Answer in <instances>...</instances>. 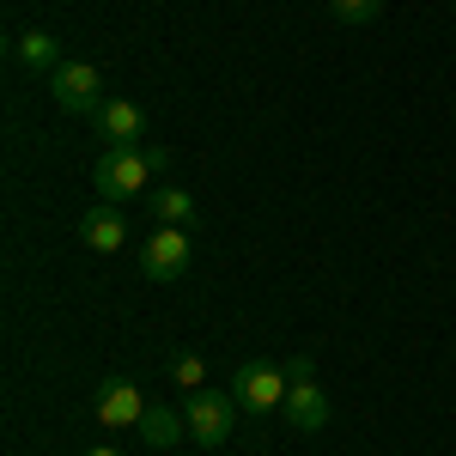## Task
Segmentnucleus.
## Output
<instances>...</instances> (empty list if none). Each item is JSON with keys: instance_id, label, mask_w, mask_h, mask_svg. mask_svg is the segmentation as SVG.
<instances>
[{"instance_id": "f8f14e48", "label": "nucleus", "mask_w": 456, "mask_h": 456, "mask_svg": "<svg viewBox=\"0 0 456 456\" xmlns=\"http://www.w3.org/2000/svg\"><path fill=\"white\" fill-rule=\"evenodd\" d=\"M134 432H141V444H152V451H171L176 438H189V420L176 408H146V420Z\"/></svg>"}, {"instance_id": "6e6552de", "label": "nucleus", "mask_w": 456, "mask_h": 456, "mask_svg": "<svg viewBox=\"0 0 456 456\" xmlns=\"http://www.w3.org/2000/svg\"><path fill=\"white\" fill-rule=\"evenodd\" d=\"M12 61H19L25 73H37V79H55V68H61L68 55H61V37H55V31L31 25V31L12 37Z\"/></svg>"}, {"instance_id": "2eb2a0df", "label": "nucleus", "mask_w": 456, "mask_h": 456, "mask_svg": "<svg viewBox=\"0 0 456 456\" xmlns=\"http://www.w3.org/2000/svg\"><path fill=\"white\" fill-rule=\"evenodd\" d=\"M86 456H122V451H116V444H92Z\"/></svg>"}, {"instance_id": "423d86ee", "label": "nucleus", "mask_w": 456, "mask_h": 456, "mask_svg": "<svg viewBox=\"0 0 456 456\" xmlns=\"http://www.w3.org/2000/svg\"><path fill=\"white\" fill-rule=\"evenodd\" d=\"M286 378H292V389H286V408H281V420L292 426V432H322L329 426V395L316 389V378H311V359H292L286 365Z\"/></svg>"}, {"instance_id": "9d476101", "label": "nucleus", "mask_w": 456, "mask_h": 456, "mask_svg": "<svg viewBox=\"0 0 456 456\" xmlns=\"http://www.w3.org/2000/svg\"><path fill=\"white\" fill-rule=\"evenodd\" d=\"M79 238H86V249H98V256H116V249L128 244V219H122V208H92L86 219H79Z\"/></svg>"}, {"instance_id": "f03ea898", "label": "nucleus", "mask_w": 456, "mask_h": 456, "mask_svg": "<svg viewBox=\"0 0 456 456\" xmlns=\"http://www.w3.org/2000/svg\"><path fill=\"white\" fill-rule=\"evenodd\" d=\"M244 408H238V395L232 389H195L189 395V408H183V420H189V438L201 444V451H219L225 438H232V420H238Z\"/></svg>"}, {"instance_id": "ddd939ff", "label": "nucleus", "mask_w": 456, "mask_h": 456, "mask_svg": "<svg viewBox=\"0 0 456 456\" xmlns=\"http://www.w3.org/2000/svg\"><path fill=\"white\" fill-rule=\"evenodd\" d=\"M171 384L176 389H189V395H195V389H208V359H201V353H171Z\"/></svg>"}, {"instance_id": "39448f33", "label": "nucleus", "mask_w": 456, "mask_h": 456, "mask_svg": "<svg viewBox=\"0 0 456 456\" xmlns=\"http://www.w3.org/2000/svg\"><path fill=\"white\" fill-rule=\"evenodd\" d=\"M189 262H195L189 225H152V238L141 244V274L146 281H183Z\"/></svg>"}, {"instance_id": "1a4fd4ad", "label": "nucleus", "mask_w": 456, "mask_h": 456, "mask_svg": "<svg viewBox=\"0 0 456 456\" xmlns=\"http://www.w3.org/2000/svg\"><path fill=\"white\" fill-rule=\"evenodd\" d=\"M98 134H104V146H146V110L134 98H110L98 110Z\"/></svg>"}, {"instance_id": "f257e3e1", "label": "nucleus", "mask_w": 456, "mask_h": 456, "mask_svg": "<svg viewBox=\"0 0 456 456\" xmlns=\"http://www.w3.org/2000/svg\"><path fill=\"white\" fill-rule=\"evenodd\" d=\"M152 159H146V146H104L98 152V165H92V189L104 195L110 208H122V201H134V195H152Z\"/></svg>"}, {"instance_id": "dca6fc26", "label": "nucleus", "mask_w": 456, "mask_h": 456, "mask_svg": "<svg viewBox=\"0 0 456 456\" xmlns=\"http://www.w3.org/2000/svg\"><path fill=\"white\" fill-rule=\"evenodd\" d=\"M451 6H456V0H451Z\"/></svg>"}, {"instance_id": "4468645a", "label": "nucleus", "mask_w": 456, "mask_h": 456, "mask_svg": "<svg viewBox=\"0 0 456 456\" xmlns=\"http://www.w3.org/2000/svg\"><path fill=\"white\" fill-rule=\"evenodd\" d=\"M329 12H335L341 25H371V19L384 12V0H329Z\"/></svg>"}, {"instance_id": "20e7f679", "label": "nucleus", "mask_w": 456, "mask_h": 456, "mask_svg": "<svg viewBox=\"0 0 456 456\" xmlns=\"http://www.w3.org/2000/svg\"><path fill=\"white\" fill-rule=\"evenodd\" d=\"M49 98H55L61 116H98V110L110 104L104 98V73L92 68V61H61L55 79H49Z\"/></svg>"}, {"instance_id": "9b49d317", "label": "nucleus", "mask_w": 456, "mask_h": 456, "mask_svg": "<svg viewBox=\"0 0 456 456\" xmlns=\"http://www.w3.org/2000/svg\"><path fill=\"white\" fill-rule=\"evenodd\" d=\"M146 208H152V225H195V195L176 183H159L146 195Z\"/></svg>"}, {"instance_id": "7ed1b4c3", "label": "nucleus", "mask_w": 456, "mask_h": 456, "mask_svg": "<svg viewBox=\"0 0 456 456\" xmlns=\"http://www.w3.org/2000/svg\"><path fill=\"white\" fill-rule=\"evenodd\" d=\"M286 389H292V378H286L281 365H268V359H249V365L232 371V395H238L244 414H281Z\"/></svg>"}, {"instance_id": "0eeeda50", "label": "nucleus", "mask_w": 456, "mask_h": 456, "mask_svg": "<svg viewBox=\"0 0 456 456\" xmlns=\"http://www.w3.org/2000/svg\"><path fill=\"white\" fill-rule=\"evenodd\" d=\"M146 402L141 395V384H128V378H110L104 389H98V426L104 432H134V426L146 420Z\"/></svg>"}]
</instances>
